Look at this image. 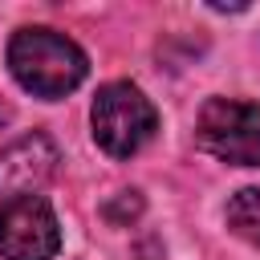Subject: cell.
<instances>
[{"mask_svg":"<svg viewBox=\"0 0 260 260\" xmlns=\"http://www.w3.org/2000/svg\"><path fill=\"white\" fill-rule=\"evenodd\" d=\"M8 69H12L16 85L28 89L32 98L57 102V98L73 93L85 81L89 57L65 32L45 28V24H32V28L12 32V41H8Z\"/></svg>","mask_w":260,"mask_h":260,"instance_id":"cell-1","label":"cell"},{"mask_svg":"<svg viewBox=\"0 0 260 260\" xmlns=\"http://www.w3.org/2000/svg\"><path fill=\"white\" fill-rule=\"evenodd\" d=\"M61 248V223L45 195H20L0 203V256L4 260H53Z\"/></svg>","mask_w":260,"mask_h":260,"instance_id":"cell-4","label":"cell"},{"mask_svg":"<svg viewBox=\"0 0 260 260\" xmlns=\"http://www.w3.org/2000/svg\"><path fill=\"white\" fill-rule=\"evenodd\" d=\"M138 211H142L138 191H118V199H114V203H106V219H110V223H130Z\"/></svg>","mask_w":260,"mask_h":260,"instance_id":"cell-7","label":"cell"},{"mask_svg":"<svg viewBox=\"0 0 260 260\" xmlns=\"http://www.w3.org/2000/svg\"><path fill=\"white\" fill-rule=\"evenodd\" d=\"M89 126H93V142L110 158H134L154 138L158 114L138 85L110 81V85L98 89V98L89 106Z\"/></svg>","mask_w":260,"mask_h":260,"instance_id":"cell-2","label":"cell"},{"mask_svg":"<svg viewBox=\"0 0 260 260\" xmlns=\"http://www.w3.org/2000/svg\"><path fill=\"white\" fill-rule=\"evenodd\" d=\"M61 150L49 134L32 130L0 150V195L20 199V195H41V187L57 175Z\"/></svg>","mask_w":260,"mask_h":260,"instance_id":"cell-5","label":"cell"},{"mask_svg":"<svg viewBox=\"0 0 260 260\" xmlns=\"http://www.w3.org/2000/svg\"><path fill=\"white\" fill-rule=\"evenodd\" d=\"M195 138L219 162L260 167V106L240 98H211L195 118Z\"/></svg>","mask_w":260,"mask_h":260,"instance_id":"cell-3","label":"cell"},{"mask_svg":"<svg viewBox=\"0 0 260 260\" xmlns=\"http://www.w3.org/2000/svg\"><path fill=\"white\" fill-rule=\"evenodd\" d=\"M223 219H228V228H232L244 244L260 248V187H244V191H236V195L228 199Z\"/></svg>","mask_w":260,"mask_h":260,"instance_id":"cell-6","label":"cell"}]
</instances>
